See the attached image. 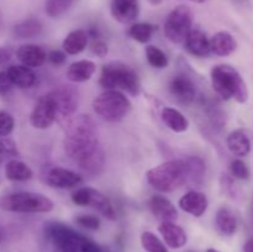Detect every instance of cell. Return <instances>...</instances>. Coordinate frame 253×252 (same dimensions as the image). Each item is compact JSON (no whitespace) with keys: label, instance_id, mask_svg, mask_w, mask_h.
Returning a JSON list of instances; mask_svg holds the SVG:
<instances>
[{"label":"cell","instance_id":"1","mask_svg":"<svg viewBox=\"0 0 253 252\" xmlns=\"http://www.w3.org/2000/svg\"><path fill=\"white\" fill-rule=\"evenodd\" d=\"M63 147L66 155L78 165L100 150L98 130L90 116L82 114L67 123Z\"/></svg>","mask_w":253,"mask_h":252},{"label":"cell","instance_id":"48","mask_svg":"<svg viewBox=\"0 0 253 252\" xmlns=\"http://www.w3.org/2000/svg\"><path fill=\"white\" fill-rule=\"evenodd\" d=\"M205 1H207V0H205Z\"/></svg>","mask_w":253,"mask_h":252},{"label":"cell","instance_id":"29","mask_svg":"<svg viewBox=\"0 0 253 252\" xmlns=\"http://www.w3.org/2000/svg\"><path fill=\"white\" fill-rule=\"evenodd\" d=\"M104 165H105V157H104L103 150H98L94 155L84 160L83 162L79 163V168L84 173H88L91 175H98L103 172Z\"/></svg>","mask_w":253,"mask_h":252},{"label":"cell","instance_id":"17","mask_svg":"<svg viewBox=\"0 0 253 252\" xmlns=\"http://www.w3.org/2000/svg\"><path fill=\"white\" fill-rule=\"evenodd\" d=\"M16 57L24 66L29 67V68H37L44 63L47 54L42 47L27 43L19 47V49L16 51Z\"/></svg>","mask_w":253,"mask_h":252},{"label":"cell","instance_id":"47","mask_svg":"<svg viewBox=\"0 0 253 252\" xmlns=\"http://www.w3.org/2000/svg\"><path fill=\"white\" fill-rule=\"evenodd\" d=\"M0 241H1V232H0Z\"/></svg>","mask_w":253,"mask_h":252},{"label":"cell","instance_id":"34","mask_svg":"<svg viewBox=\"0 0 253 252\" xmlns=\"http://www.w3.org/2000/svg\"><path fill=\"white\" fill-rule=\"evenodd\" d=\"M73 4V0H47L46 14L51 17H58L63 15Z\"/></svg>","mask_w":253,"mask_h":252},{"label":"cell","instance_id":"20","mask_svg":"<svg viewBox=\"0 0 253 252\" xmlns=\"http://www.w3.org/2000/svg\"><path fill=\"white\" fill-rule=\"evenodd\" d=\"M209 42L210 52L219 57L230 56L237 48V42L235 37L226 31H220L215 34L209 40Z\"/></svg>","mask_w":253,"mask_h":252},{"label":"cell","instance_id":"16","mask_svg":"<svg viewBox=\"0 0 253 252\" xmlns=\"http://www.w3.org/2000/svg\"><path fill=\"white\" fill-rule=\"evenodd\" d=\"M150 209L152 214L155 215L156 219L162 222L172 221L177 220L178 211L173 203L167 198L162 195H153L150 200Z\"/></svg>","mask_w":253,"mask_h":252},{"label":"cell","instance_id":"42","mask_svg":"<svg viewBox=\"0 0 253 252\" xmlns=\"http://www.w3.org/2000/svg\"><path fill=\"white\" fill-rule=\"evenodd\" d=\"M10 59V51L5 48H0V64L6 63Z\"/></svg>","mask_w":253,"mask_h":252},{"label":"cell","instance_id":"3","mask_svg":"<svg viewBox=\"0 0 253 252\" xmlns=\"http://www.w3.org/2000/svg\"><path fill=\"white\" fill-rule=\"evenodd\" d=\"M211 85L224 100L235 99L246 103L249 99V89L241 74L229 64H219L211 69Z\"/></svg>","mask_w":253,"mask_h":252},{"label":"cell","instance_id":"39","mask_svg":"<svg viewBox=\"0 0 253 252\" xmlns=\"http://www.w3.org/2000/svg\"><path fill=\"white\" fill-rule=\"evenodd\" d=\"M90 49L95 56L104 58L108 54V44L100 37H93V41L90 43Z\"/></svg>","mask_w":253,"mask_h":252},{"label":"cell","instance_id":"44","mask_svg":"<svg viewBox=\"0 0 253 252\" xmlns=\"http://www.w3.org/2000/svg\"><path fill=\"white\" fill-rule=\"evenodd\" d=\"M148 2H150L152 6H157V5H160L161 2H162V0H148Z\"/></svg>","mask_w":253,"mask_h":252},{"label":"cell","instance_id":"26","mask_svg":"<svg viewBox=\"0 0 253 252\" xmlns=\"http://www.w3.org/2000/svg\"><path fill=\"white\" fill-rule=\"evenodd\" d=\"M5 175L7 179L15 180V182H24V180L31 179L34 172L26 163L19 160H11L6 163L5 167Z\"/></svg>","mask_w":253,"mask_h":252},{"label":"cell","instance_id":"30","mask_svg":"<svg viewBox=\"0 0 253 252\" xmlns=\"http://www.w3.org/2000/svg\"><path fill=\"white\" fill-rule=\"evenodd\" d=\"M42 25L36 19H27L14 27V34L17 39H31L40 35Z\"/></svg>","mask_w":253,"mask_h":252},{"label":"cell","instance_id":"7","mask_svg":"<svg viewBox=\"0 0 253 252\" xmlns=\"http://www.w3.org/2000/svg\"><path fill=\"white\" fill-rule=\"evenodd\" d=\"M131 101L119 90H105L93 100V109L101 119L110 123L120 121L131 111Z\"/></svg>","mask_w":253,"mask_h":252},{"label":"cell","instance_id":"19","mask_svg":"<svg viewBox=\"0 0 253 252\" xmlns=\"http://www.w3.org/2000/svg\"><path fill=\"white\" fill-rule=\"evenodd\" d=\"M185 49L195 57H207L210 53V42L202 30H190L184 41Z\"/></svg>","mask_w":253,"mask_h":252},{"label":"cell","instance_id":"23","mask_svg":"<svg viewBox=\"0 0 253 252\" xmlns=\"http://www.w3.org/2000/svg\"><path fill=\"white\" fill-rule=\"evenodd\" d=\"M227 148L237 157H246L251 152V141L244 130H235L227 136Z\"/></svg>","mask_w":253,"mask_h":252},{"label":"cell","instance_id":"35","mask_svg":"<svg viewBox=\"0 0 253 252\" xmlns=\"http://www.w3.org/2000/svg\"><path fill=\"white\" fill-rule=\"evenodd\" d=\"M16 156H19L16 143L10 138H0V163Z\"/></svg>","mask_w":253,"mask_h":252},{"label":"cell","instance_id":"12","mask_svg":"<svg viewBox=\"0 0 253 252\" xmlns=\"http://www.w3.org/2000/svg\"><path fill=\"white\" fill-rule=\"evenodd\" d=\"M170 94L182 104H192L197 98V88L189 77L184 74L174 76L169 84Z\"/></svg>","mask_w":253,"mask_h":252},{"label":"cell","instance_id":"36","mask_svg":"<svg viewBox=\"0 0 253 252\" xmlns=\"http://www.w3.org/2000/svg\"><path fill=\"white\" fill-rule=\"evenodd\" d=\"M230 173L236 179L246 180L250 178V169L246 163L241 160H234L230 163Z\"/></svg>","mask_w":253,"mask_h":252},{"label":"cell","instance_id":"43","mask_svg":"<svg viewBox=\"0 0 253 252\" xmlns=\"http://www.w3.org/2000/svg\"><path fill=\"white\" fill-rule=\"evenodd\" d=\"M244 252H253V239H250L249 241L245 244Z\"/></svg>","mask_w":253,"mask_h":252},{"label":"cell","instance_id":"9","mask_svg":"<svg viewBox=\"0 0 253 252\" xmlns=\"http://www.w3.org/2000/svg\"><path fill=\"white\" fill-rule=\"evenodd\" d=\"M72 202L78 207L94 208L109 220L116 219V212L110 200L103 193L94 188L84 187L77 189L76 192L72 193Z\"/></svg>","mask_w":253,"mask_h":252},{"label":"cell","instance_id":"41","mask_svg":"<svg viewBox=\"0 0 253 252\" xmlns=\"http://www.w3.org/2000/svg\"><path fill=\"white\" fill-rule=\"evenodd\" d=\"M12 88V83L7 72H0V94H5Z\"/></svg>","mask_w":253,"mask_h":252},{"label":"cell","instance_id":"37","mask_svg":"<svg viewBox=\"0 0 253 252\" xmlns=\"http://www.w3.org/2000/svg\"><path fill=\"white\" fill-rule=\"evenodd\" d=\"M74 221L82 227H85L88 230H93V231H96V230L100 229V219L95 215H79L74 219Z\"/></svg>","mask_w":253,"mask_h":252},{"label":"cell","instance_id":"14","mask_svg":"<svg viewBox=\"0 0 253 252\" xmlns=\"http://www.w3.org/2000/svg\"><path fill=\"white\" fill-rule=\"evenodd\" d=\"M111 15L121 24L133 22L140 12L138 0H111Z\"/></svg>","mask_w":253,"mask_h":252},{"label":"cell","instance_id":"8","mask_svg":"<svg viewBox=\"0 0 253 252\" xmlns=\"http://www.w3.org/2000/svg\"><path fill=\"white\" fill-rule=\"evenodd\" d=\"M193 11L189 6L179 5L168 15L165 22V35L173 43H184L192 30Z\"/></svg>","mask_w":253,"mask_h":252},{"label":"cell","instance_id":"5","mask_svg":"<svg viewBox=\"0 0 253 252\" xmlns=\"http://www.w3.org/2000/svg\"><path fill=\"white\" fill-rule=\"evenodd\" d=\"M147 182L155 189L168 193L178 189L187 180V167L184 160H172L151 168L146 173Z\"/></svg>","mask_w":253,"mask_h":252},{"label":"cell","instance_id":"46","mask_svg":"<svg viewBox=\"0 0 253 252\" xmlns=\"http://www.w3.org/2000/svg\"><path fill=\"white\" fill-rule=\"evenodd\" d=\"M205 252H219V251H217V250H215V249H208Z\"/></svg>","mask_w":253,"mask_h":252},{"label":"cell","instance_id":"21","mask_svg":"<svg viewBox=\"0 0 253 252\" xmlns=\"http://www.w3.org/2000/svg\"><path fill=\"white\" fill-rule=\"evenodd\" d=\"M7 74L10 77L12 85L20 89H29L36 83V74L32 68L24 66V64H15L7 69Z\"/></svg>","mask_w":253,"mask_h":252},{"label":"cell","instance_id":"15","mask_svg":"<svg viewBox=\"0 0 253 252\" xmlns=\"http://www.w3.org/2000/svg\"><path fill=\"white\" fill-rule=\"evenodd\" d=\"M179 208L193 216L200 217L208 209L207 195L198 190H190L179 199Z\"/></svg>","mask_w":253,"mask_h":252},{"label":"cell","instance_id":"33","mask_svg":"<svg viewBox=\"0 0 253 252\" xmlns=\"http://www.w3.org/2000/svg\"><path fill=\"white\" fill-rule=\"evenodd\" d=\"M146 58L148 63L155 68H166L168 64V58L165 52L156 46H147L146 48Z\"/></svg>","mask_w":253,"mask_h":252},{"label":"cell","instance_id":"10","mask_svg":"<svg viewBox=\"0 0 253 252\" xmlns=\"http://www.w3.org/2000/svg\"><path fill=\"white\" fill-rule=\"evenodd\" d=\"M48 94L56 108V120L59 123H68L78 108V96L76 91L68 86H59Z\"/></svg>","mask_w":253,"mask_h":252},{"label":"cell","instance_id":"28","mask_svg":"<svg viewBox=\"0 0 253 252\" xmlns=\"http://www.w3.org/2000/svg\"><path fill=\"white\" fill-rule=\"evenodd\" d=\"M185 167H187V180L195 185H202L205 174V165L202 158L199 157H188L184 160Z\"/></svg>","mask_w":253,"mask_h":252},{"label":"cell","instance_id":"38","mask_svg":"<svg viewBox=\"0 0 253 252\" xmlns=\"http://www.w3.org/2000/svg\"><path fill=\"white\" fill-rule=\"evenodd\" d=\"M15 120L6 111H0V136H7L12 132Z\"/></svg>","mask_w":253,"mask_h":252},{"label":"cell","instance_id":"22","mask_svg":"<svg viewBox=\"0 0 253 252\" xmlns=\"http://www.w3.org/2000/svg\"><path fill=\"white\" fill-rule=\"evenodd\" d=\"M96 66L94 62L89 61V59H82V61H77L72 63L68 67L67 71V78L73 83H82V82H86L93 77L95 73Z\"/></svg>","mask_w":253,"mask_h":252},{"label":"cell","instance_id":"2","mask_svg":"<svg viewBox=\"0 0 253 252\" xmlns=\"http://www.w3.org/2000/svg\"><path fill=\"white\" fill-rule=\"evenodd\" d=\"M46 235L56 252H103L89 237L62 222H51L47 225Z\"/></svg>","mask_w":253,"mask_h":252},{"label":"cell","instance_id":"40","mask_svg":"<svg viewBox=\"0 0 253 252\" xmlns=\"http://www.w3.org/2000/svg\"><path fill=\"white\" fill-rule=\"evenodd\" d=\"M46 59H48L49 63L53 64V66H61L67 59L66 52L59 51V49H53V51H51L47 54Z\"/></svg>","mask_w":253,"mask_h":252},{"label":"cell","instance_id":"25","mask_svg":"<svg viewBox=\"0 0 253 252\" xmlns=\"http://www.w3.org/2000/svg\"><path fill=\"white\" fill-rule=\"evenodd\" d=\"M163 123L166 124L168 128H170L174 132H184L189 127V121L188 119L180 113L179 110L174 108H165L161 114Z\"/></svg>","mask_w":253,"mask_h":252},{"label":"cell","instance_id":"32","mask_svg":"<svg viewBox=\"0 0 253 252\" xmlns=\"http://www.w3.org/2000/svg\"><path fill=\"white\" fill-rule=\"evenodd\" d=\"M141 245L147 252H168L166 245L151 231H145L141 235Z\"/></svg>","mask_w":253,"mask_h":252},{"label":"cell","instance_id":"24","mask_svg":"<svg viewBox=\"0 0 253 252\" xmlns=\"http://www.w3.org/2000/svg\"><path fill=\"white\" fill-rule=\"evenodd\" d=\"M89 42V35L88 32L84 31V30H74V31L69 32L67 35L66 39L63 40V51L67 54H79L81 52H83L86 48Z\"/></svg>","mask_w":253,"mask_h":252},{"label":"cell","instance_id":"31","mask_svg":"<svg viewBox=\"0 0 253 252\" xmlns=\"http://www.w3.org/2000/svg\"><path fill=\"white\" fill-rule=\"evenodd\" d=\"M156 30H157V26H155V25L148 24V22H138V24H133L130 27L128 35L140 43H147Z\"/></svg>","mask_w":253,"mask_h":252},{"label":"cell","instance_id":"13","mask_svg":"<svg viewBox=\"0 0 253 252\" xmlns=\"http://www.w3.org/2000/svg\"><path fill=\"white\" fill-rule=\"evenodd\" d=\"M47 183L49 187L57 189H69L82 183V177L76 172L67 168L53 167L47 174Z\"/></svg>","mask_w":253,"mask_h":252},{"label":"cell","instance_id":"6","mask_svg":"<svg viewBox=\"0 0 253 252\" xmlns=\"http://www.w3.org/2000/svg\"><path fill=\"white\" fill-rule=\"evenodd\" d=\"M0 208L11 212H48L53 209V202L40 193L17 192L2 197Z\"/></svg>","mask_w":253,"mask_h":252},{"label":"cell","instance_id":"4","mask_svg":"<svg viewBox=\"0 0 253 252\" xmlns=\"http://www.w3.org/2000/svg\"><path fill=\"white\" fill-rule=\"evenodd\" d=\"M99 84L105 90L126 91L137 96L141 91V83L137 73L123 62H110L101 68Z\"/></svg>","mask_w":253,"mask_h":252},{"label":"cell","instance_id":"27","mask_svg":"<svg viewBox=\"0 0 253 252\" xmlns=\"http://www.w3.org/2000/svg\"><path fill=\"white\" fill-rule=\"evenodd\" d=\"M216 226L221 234L231 236L237 230V219L229 208H220L216 212Z\"/></svg>","mask_w":253,"mask_h":252},{"label":"cell","instance_id":"45","mask_svg":"<svg viewBox=\"0 0 253 252\" xmlns=\"http://www.w3.org/2000/svg\"><path fill=\"white\" fill-rule=\"evenodd\" d=\"M189 1H193V2H199V4H202V2H204L205 0H189Z\"/></svg>","mask_w":253,"mask_h":252},{"label":"cell","instance_id":"11","mask_svg":"<svg viewBox=\"0 0 253 252\" xmlns=\"http://www.w3.org/2000/svg\"><path fill=\"white\" fill-rule=\"evenodd\" d=\"M30 121L31 125L39 130H46L56 121V108L49 94L37 100L30 115Z\"/></svg>","mask_w":253,"mask_h":252},{"label":"cell","instance_id":"18","mask_svg":"<svg viewBox=\"0 0 253 252\" xmlns=\"http://www.w3.org/2000/svg\"><path fill=\"white\" fill-rule=\"evenodd\" d=\"M158 231L162 235L166 245L170 249H182L188 241L187 234L179 225L172 221L161 222L158 226Z\"/></svg>","mask_w":253,"mask_h":252}]
</instances>
